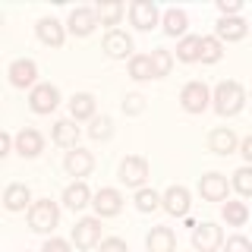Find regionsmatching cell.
<instances>
[{
  "label": "cell",
  "mask_w": 252,
  "mask_h": 252,
  "mask_svg": "<svg viewBox=\"0 0 252 252\" xmlns=\"http://www.w3.org/2000/svg\"><path fill=\"white\" fill-rule=\"evenodd\" d=\"M211 101H215V110H218L220 117H236L243 110V104H246V92H243L240 82L227 79V82H218L215 85Z\"/></svg>",
  "instance_id": "1"
},
{
  "label": "cell",
  "mask_w": 252,
  "mask_h": 252,
  "mask_svg": "<svg viewBox=\"0 0 252 252\" xmlns=\"http://www.w3.org/2000/svg\"><path fill=\"white\" fill-rule=\"evenodd\" d=\"M57 220H60V208H57V202H51V199H41L29 208V227L35 233H51L54 227H57Z\"/></svg>",
  "instance_id": "2"
},
{
  "label": "cell",
  "mask_w": 252,
  "mask_h": 252,
  "mask_svg": "<svg viewBox=\"0 0 252 252\" xmlns=\"http://www.w3.org/2000/svg\"><path fill=\"white\" fill-rule=\"evenodd\" d=\"M208 101H211V92L199 79H195V82H186L183 92H180V104H183L186 114H202V110L208 107Z\"/></svg>",
  "instance_id": "3"
},
{
  "label": "cell",
  "mask_w": 252,
  "mask_h": 252,
  "mask_svg": "<svg viewBox=\"0 0 252 252\" xmlns=\"http://www.w3.org/2000/svg\"><path fill=\"white\" fill-rule=\"evenodd\" d=\"M60 104V92H57V85H51V82H41V85H35L29 94V107L35 110V114H51V110H57Z\"/></svg>",
  "instance_id": "4"
},
{
  "label": "cell",
  "mask_w": 252,
  "mask_h": 252,
  "mask_svg": "<svg viewBox=\"0 0 252 252\" xmlns=\"http://www.w3.org/2000/svg\"><path fill=\"white\" fill-rule=\"evenodd\" d=\"M73 243L79 249H92L101 243V220L98 218H82L73 227Z\"/></svg>",
  "instance_id": "5"
},
{
  "label": "cell",
  "mask_w": 252,
  "mask_h": 252,
  "mask_svg": "<svg viewBox=\"0 0 252 252\" xmlns=\"http://www.w3.org/2000/svg\"><path fill=\"white\" fill-rule=\"evenodd\" d=\"M92 205H94V215L98 218H117L123 211V195L107 186V189H98V192H94Z\"/></svg>",
  "instance_id": "6"
},
{
  "label": "cell",
  "mask_w": 252,
  "mask_h": 252,
  "mask_svg": "<svg viewBox=\"0 0 252 252\" xmlns=\"http://www.w3.org/2000/svg\"><path fill=\"white\" fill-rule=\"evenodd\" d=\"M220 243H224V236H220L218 224H211V220H205V224H192V246L195 249L211 252V249H218Z\"/></svg>",
  "instance_id": "7"
},
{
  "label": "cell",
  "mask_w": 252,
  "mask_h": 252,
  "mask_svg": "<svg viewBox=\"0 0 252 252\" xmlns=\"http://www.w3.org/2000/svg\"><path fill=\"white\" fill-rule=\"evenodd\" d=\"M215 35H218V41H243L249 35V26L240 16H220L215 26Z\"/></svg>",
  "instance_id": "8"
},
{
  "label": "cell",
  "mask_w": 252,
  "mask_h": 252,
  "mask_svg": "<svg viewBox=\"0 0 252 252\" xmlns=\"http://www.w3.org/2000/svg\"><path fill=\"white\" fill-rule=\"evenodd\" d=\"M199 192H202L205 202H227V192H230L227 177H220V173H205L199 180Z\"/></svg>",
  "instance_id": "9"
},
{
  "label": "cell",
  "mask_w": 252,
  "mask_h": 252,
  "mask_svg": "<svg viewBox=\"0 0 252 252\" xmlns=\"http://www.w3.org/2000/svg\"><path fill=\"white\" fill-rule=\"evenodd\" d=\"M104 54L107 57H114V60H126L132 54V38L126 35V32H120V29H110L107 35H104Z\"/></svg>",
  "instance_id": "10"
},
{
  "label": "cell",
  "mask_w": 252,
  "mask_h": 252,
  "mask_svg": "<svg viewBox=\"0 0 252 252\" xmlns=\"http://www.w3.org/2000/svg\"><path fill=\"white\" fill-rule=\"evenodd\" d=\"M35 79H38V66L35 60H13L10 63V82L16 89H35Z\"/></svg>",
  "instance_id": "11"
},
{
  "label": "cell",
  "mask_w": 252,
  "mask_h": 252,
  "mask_svg": "<svg viewBox=\"0 0 252 252\" xmlns=\"http://www.w3.org/2000/svg\"><path fill=\"white\" fill-rule=\"evenodd\" d=\"M161 205H164V211L173 218H186V211H189V192L183 186H170L167 192L161 195Z\"/></svg>",
  "instance_id": "12"
},
{
  "label": "cell",
  "mask_w": 252,
  "mask_h": 252,
  "mask_svg": "<svg viewBox=\"0 0 252 252\" xmlns=\"http://www.w3.org/2000/svg\"><path fill=\"white\" fill-rule=\"evenodd\" d=\"M148 177V161L145 158H126L120 164V180L126 186H142Z\"/></svg>",
  "instance_id": "13"
},
{
  "label": "cell",
  "mask_w": 252,
  "mask_h": 252,
  "mask_svg": "<svg viewBox=\"0 0 252 252\" xmlns=\"http://www.w3.org/2000/svg\"><path fill=\"white\" fill-rule=\"evenodd\" d=\"M92 167H94V158H92V152H82V148H73V152H66V158H63V170L69 177H85Z\"/></svg>",
  "instance_id": "14"
},
{
  "label": "cell",
  "mask_w": 252,
  "mask_h": 252,
  "mask_svg": "<svg viewBox=\"0 0 252 252\" xmlns=\"http://www.w3.org/2000/svg\"><path fill=\"white\" fill-rule=\"evenodd\" d=\"M94 26H98V16H94V10H89V6H79V10L69 13V32H73L76 38L92 35Z\"/></svg>",
  "instance_id": "15"
},
{
  "label": "cell",
  "mask_w": 252,
  "mask_h": 252,
  "mask_svg": "<svg viewBox=\"0 0 252 252\" xmlns=\"http://www.w3.org/2000/svg\"><path fill=\"white\" fill-rule=\"evenodd\" d=\"M129 16H132V26L142 29V32L158 26V6L148 3V0H136V3L129 6Z\"/></svg>",
  "instance_id": "16"
},
{
  "label": "cell",
  "mask_w": 252,
  "mask_h": 252,
  "mask_svg": "<svg viewBox=\"0 0 252 252\" xmlns=\"http://www.w3.org/2000/svg\"><path fill=\"white\" fill-rule=\"evenodd\" d=\"M41 148H44V139H41V132L32 129V126H26V129L16 136V152H19L22 158H38Z\"/></svg>",
  "instance_id": "17"
},
{
  "label": "cell",
  "mask_w": 252,
  "mask_h": 252,
  "mask_svg": "<svg viewBox=\"0 0 252 252\" xmlns=\"http://www.w3.org/2000/svg\"><path fill=\"white\" fill-rule=\"evenodd\" d=\"M236 145H240V139H236V132L227 129V126H220V129H215V132L208 136V148H211L215 155H224V158H227V155L236 152Z\"/></svg>",
  "instance_id": "18"
},
{
  "label": "cell",
  "mask_w": 252,
  "mask_h": 252,
  "mask_svg": "<svg viewBox=\"0 0 252 252\" xmlns=\"http://www.w3.org/2000/svg\"><path fill=\"white\" fill-rule=\"evenodd\" d=\"M35 35H38V41L47 44V47H60V44H63V38H66V35H63V26H60L57 19H54V16H51V19H38Z\"/></svg>",
  "instance_id": "19"
},
{
  "label": "cell",
  "mask_w": 252,
  "mask_h": 252,
  "mask_svg": "<svg viewBox=\"0 0 252 252\" xmlns=\"http://www.w3.org/2000/svg\"><path fill=\"white\" fill-rule=\"evenodd\" d=\"M145 246L152 252H173L177 249V233H173L170 227H155V230L145 236Z\"/></svg>",
  "instance_id": "20"
},
{
  "label": "cell",
  "mask_w": 252,
  "mask_h": 252,
  "mask_svg": "<svg viewBox=\"0 0 252 252\" xmlns=\"http://www.w3.org/2000/svg\"><path fill=\"white\" fill-rule=\"evenodd\" d=\"M89 199H92V192H89V186H85L82 180H79V183H69L66 189H63V205L73 208V211H82L85 205H92Z\"/></svg>",
  "instance_id": "21"
},
{
  "label": "cell",
  "mask_w": 252,
  "mask_h": 252,
  "mask_svg": "<svg viewBox=\"0 0 252 252\" xmlns=\"http://www.w3.org/2000/svg\"><path fill=\"white\" fill-rule=\"evenodd\" d=\"M29 202H32V192H29V186H26V183H13V186H6V192H3V205H6V211H22Z\"/></svg>",
  "instance_id": "22"
},
{
  "label": "cell",
  "mask_w": 252,
  "mask_h": 252,
  "mask_svg": "<svg viewBox=\"0 0 252 252\" xmlns=\"http://www.w3.org/2000/svg\"><path fill=\"white\" fill-rule=\"evenodd\" d=\"M54 142L63 145V148H76V142H79L76 120H57V123H54Z\"/></svg>",
  "instance_id": "23"
},
{
  "label": "cell",
  "mask_w": 252,
  "mask_h": 252,
  "mask_svg": "<svg viewBox=\"0 0 252 252\" xmlns=\"http://www.w3.org/2000/svg\"><path fill=\"white\" fill-rule=\"evenodd\" d=\"M69 114H73V120H89L94 117V98L89 92H79L69 98Z\"/></svg>",
  "instance_id": "24"
},
{
  "label": "cell",
  "mask_w": 252,
  "mask_h": 252,
  "mask_svg": "<svg viewBox=\"0 0 252 252\" xmlns=\"http://www.w3.org/2000/svg\"><path fill=\"white\" fill-rule=\"evenodd\" d=\"M186 29H189V16L186 10H167L164 13V32H167L170 38H177V35H186Z\"/></svg>",
  "instance_id": "25"
},
{
  "label": "cell",
  "mask_w": 252,
  "mask_h": 252,
  "mask_svg": "<svg viewBox=\"0 0 252 252\" xmlns=\"http://www.w3.org/2000/svg\"><path fill=\"white\" fill-rule=\"evenodd\" d=\"M94 16H98L101 26H117L123 19V3L120 0H107V3H98L94 6Z\"/></svg>",
  "instance_id": "26"
},
{
  "label": "cell",
  "mask_w": 252,
  "mask_h": 252,
  "mask_svg": "<svg viewBox=\"0 0 252 252\" xmlns=\"http://www.w3.org/2000/svg\"><path fill=\"white\" fill-rule=\"evenodd\" d=\"M129 76L136 82H145V79H155V69H152V57L148 54H139V57H129Z\"/></svg>",
  "instance_id": "27"
},
{
  "label": "cell",
  "mask_w": 252,
  "mask_h": 252,
  "mask_svg": "<svg viewBox=\"0 0 252 252\" xmlns=\"http://www.w3.org/2000/svg\"><path fill=\"white\" fill-rule=\"evenodd\" d=\"M224 220H227V224H233V227H243V224L249 220L246 202H227V205H224Z\"/></svg>",
  "instance_id": "28"
},
{
  "label": "cell",
  "mask_w": 252,
  "mask_h": 252,
  "mask_svg": "<svg viewBox=\"0 0 252 252\" xmlns=\"http://www.w3.org/2000/svg\"><path fill=\"white\" fill-rule=\"evenodd\" d=\"M177 60L180 63H195V60H199V38L186 35L183 41L177 44Z\"/></svg>",
  "instance_id": "29"
},
{
  "label": "cell",
  "mask_w": 252,
  "mask_h": 252,
  "mask_svg": "<svg viewBox=\"0 0 252 252\" xmlns=\"http://www.w3.org/2000/svg\"><path fill=\"white\" fill-rule=\"evenodd\" d=\"M148 57H152V69H155V79H164V76H170L173 57H170L167 51H161V47H158V51H152Z\"/></svg>",
  "instance_id": "30"
},
{
  "label": "cell",
  "mask_w": 252,
  "mask_h": 252,
  "mask_svg": "<svg viewBox=\"0 0 252 252\" xmlns=\"http://www.w3.org/2000/svg\"><path fill=\"white\" fill-rule=\"evenodd\" d=\"M199 60L202 63H218L220 60V41L218 38H199Z\"/></svg>",
  "instance_id": "31"
},
{
  "label": "cell",
  "mask_w": 252,
  "mask_h": 252,
  "mask_svg": "<svg viewBox=\"0 0 252 252\" xmlns=\"http://www.w3.org/2000/svg\"><path fill=\"white\" fill-rule=\"evenodd\" d=\"M136 208L145 211V215H148V211H158V208H161V195H158L155 189H139V192H136Z\"/></svg>",
  "instance_id": "32"
},
{
  "label": "cell",
  "mask_w": 252,
  "mask_h": 252,
  "mask_svg": "<svg viewBox=\"0 0 252 252\" xmlns=\"http://www.w3.org/2000/svg\"><path fill=\"white\" fill-rule=\"evenodd\" d=\"M89 136L92 139H110L114 136V120H110V117H94L92 120V126H89Z\"/></svg>",
  "instance_id": "33"
},
{
  "label": "cell",
  "mask_w": 252,
  "mask_h": 252,
  "mask_svg": "<svg viewBox=\"0 0 252 252\" xmlns=\"http://www.w3.org/2000/svg\"><path fill=\"white\" fill-rule=\"evenodd\" d=\"M233 186L240 195H252V170L249 167H240L233 173Z\"/></svg>",
  "instance_id": "34"
},
{
  "label": "cell",
  "mask_w": 252,
  "mask_h": 252,
  "mask_svg": "<svg viewBox=\"0 0 252 252\" xmlns=\"http://www.w3.org/2000/svg\"><path fill=\"white\" fill-rule=\"evenodd\" d=\"M123 110L132 114V117L142 114V110H145V98H142V94H126V98H123Z\"/></svg>",
  "instance_id": "35"
},
{
  "label": "cell",
  "mask_w": 252,
  "mask_h": 252,
  "mask_svg": "<svg viewBox=\"0 0 252 252\" xmlns=\"http://www.w3.org/2000/svg\"><path fill=\"white\" fill-rule=\"evenodd\" d=\"M101 249H114V252H126V243L117 240V236H107V240H101Z\"/></svg>",
  "instance_id": "36"
},
{
  "label": "cell",
  "mask_w": 252,
  "mask_h": 252,
  "mask_svg": "<svg viewBox=\"0 0 252 252\" xmlns=\"http://www.w3.org/2000/svg\"><path fill=\"white\" fill-rule=\"evenodd\" d=\"M44 252H69V243L66 240H47L44 243Z\"/></svg>",
  "instance_id": "37"
},
{
  "label": "cell",
  "mask_w": 252,
  "mask_h": 252,
  "mask_svg": "<svg viewBox=\"0 0 252 252\" xmlns=\"http://www.w3.org/2000/svg\"><path fill=\"white\" fill-rule=\"evenodd\" d=\"M218 6H220V13L227 16V13H236L243 3H240V0H218Z\"/></svg>",
  "instance_id": "38"
},
{
  "label": "cell",
  "mask_w": 252,
  "mask_h": 252,
  "mask_svg": "<svg viewBox=\"0 0 252 252\" xmlns=\"http://www.w3.org/2000/svg\"><path fill=\"white\" fill-rule=\"evenodd\" d=\"M227 249H249V240L246 236H230V240H227Z\"/></svg>",
  "instance_id": "39"
},
{
  "label": "cell",
  "mask_w": 252,
  "mask_h": 252,
  "mask_svg": "<svg viewBox=\"0 0 252 252\" xmlns=\"http://www.w3.org/2000/svg\"><path fill=\"white\" fill-rule=\"evenodd\" d=\"M240 155L246 158V161L252 158V139H243V142H240Z\"/></svg>",
  "instance_id": "40"
},
{
  "label": "cell",
  "mask_w": 252,
  "mask_h": 252,
  "mask_svg": "<svg viewBox=\"0 0 252 252\" xmlns=\"http://www.w3.org/2000/svg\"><path fill=\"white\" fill-rule=\"evenodd\" d=\"M10 145H13V139L3 132V136H0V155H6V152H10Z\"/></svg>",
  "instance_id": "41"
}]
</instances>
